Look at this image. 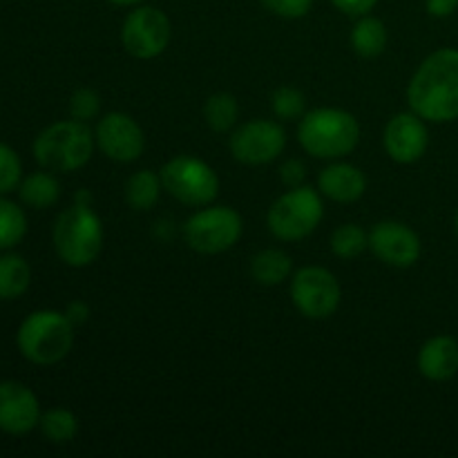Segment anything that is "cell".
<instances>
[{"mask_svg":"<svg viewBox=\"0 0 458 458\" xmlns=\"http://www.w3.org/2000/svg\"><path fill=\"white\" fill-rule=\"evenodd\" d=\"M407 101L428 123L458 119V49H437L420 63L407 88Z\"/></svg>","mask_w":458,"mask_h":458,"instance_id":"6da1fadb","label":"cell"},{"mask_svg":"<svg viewBox=\"0 0 458 458\" xmlns=\"http://www.w3.org/2000/svg\"><path fill=\"white\" fill-rule=\"evenodd\" d=\"M298 141L307 155L318 159H340L360 143V123L340 107H318L300 119Z\"/></svg>","mask_w":458,"mask_h":458,"instance_id":"7a4b0ae2","label":"cell"},{"mask_svg":"<svg viewBox=\"0 0 458 458\" xmlns=\"http://www.w3.org/2000/svg\"><path fill=\"white\" fill-rule=\"evenodd\" d=\"M92 130L76 119L58 121L45 128L34 141V159L49 173H74L83 168L94 152Z\"/></svg>","mask_w":458,"mask_h":458,"instance_id":"3957f363","label":"cell"},{"mask_svg":"<svg viewBox=\"0 0 458 458\" xmlns=\"http://www.w3.org/2000/svg\"><path fill=\"white\" fill-rule=\"evenodd\" d=\"M56 255L72 268H85L103 250V224L92 206L74 204L58 215L52 231Z\"/></svg>","mask_w":458,"mask_h":458,"instance_id":"277c9868","label":"cell"},{"mask_svg":"<svg viewBox=\"0 0 458 458\" xmlns=\"http://www.w3.org/2000/svg\"><path fill=\"white\" fill-rule=\"evenodd\" d=\"M16 343L22 356L34 365H56L72 352L74 325L61 311H34L18 327Z\"/></svg>","mask_w":458,"mask_h":458,"instance_id":"5b68a950","label":"cell"},{"mask_svg":"<svg viewBox=\"0 0 458 458\" xmlns=\"http://www.w3.org/2000/svg\"><path fill=\"white\" fill-rule=\"evenodd\" d=\"M322 217H325V204H322L318 191L309 186H298L273 201L267 215V224L268 231L277 240L298 242L311 235L320 226Z\"/></svg>","mask_w":458,"mask_h":458,"instance_id":"8992f818","label":"cell"},{"mask_svg":"<svg viewBox=\"0 0 458 458\" xmlns=\"http://www.w3.org/2000/svg\"><path fill=\"white\" fill-rule=\"evenodd\" d=\"M159 177L164 191L186 206H208L219 195L217 173L197 157H174L161 168Z\"/></svg>","mask_w":458,"mask_h":458,"instance_id":"52a82bcc","label":"cell"},{"mask_svg":"<svg viewBox=\"0 0 458 458\" xmlns=\"http://www.w3.org/2000/svg\"><path fill=\"white\" fill-rule=\"evenodd\" d=\"M244 222L235 208L213 206L188 217L183 224V240L195 253L219 255L240 242Z\"/></svg>","mask_w":458,"mask_h":458,"instance_id":"ba28073f","label":"cell"},{"mask_svg":"<svg viewBox=\"0 0 458 458\" xmlns=\"http://www.w3.org/2000/svg\"><path fill=\"white\" fill-rule=\"evenodd\" d=\"M291 300L309 320H327L338 311L343 289L329 268L304 267L291 280Z\"/></svg>","mask_w":458,"mask_h":458,"instance_id":"9c48e42d","label":"cell"},{"mask_svg":"<svg viewBox=\"0 0 458 458\" xmlns=\"http://www.w3.org/2000/svg\"><path fill=\"white\" fill-rule=\"evenodd\" d=\"M170 38H173L170 18L161 9L148 4H139L134 12H130L121 27V43L125 52L141 61H150L164 54Z\"/></svg>","mask_w":458,"mask_h":458,"instance_id":"30bf717a","label":"cell"},{"mask_svg":"<svg viewBox=\"0 0 458 458\" xmlns=\"http://www.w3.org/2000/svg\"><path fill=\"white\" fill-rule=\"evenodd\" d=\"M228 146L240 164L264 165L282 155L286 146V132L276 121H249L231 134Z\"/></svg>","mask_w":458,"mask_h":458,"instance_id":"8fae6325","label":"cell"},{"mask_svg":"<svg viewBox=\"0 0 458 458\" xmlns=\"http://www.w3.org/2000/svg\"><path fill=\"white\" fill-rule=\"evenodd\" d=\"M94 139H97L98 150L116 164H132L143 155V148H146L141 125L123 112H110L98 119Z\"/></svg>","mask_w":458,"mask_h":458,"instance_id":"7c38bea8","label":"cell"},{"mask_svg":"<svg viewBox=\"0 0 458 458\" xmlns=\"http://www.w3.org/2000/svg\"><path fill=\"white\" fill-rule=\"evenodd\" d=\"M369 249L380 262L396 268H410L420 259V237L403 222H380L369 233Z\"/></svg>","mask_w":458,"mask_h":458,"instance_id":"4fadbf2b","label":"cell"},{"mask_svg":"<svg viewBox=\"0 0 458 458\" xmlns=\"http://www.w3.org/2000/svg\"><path fill=\"white\" fill-rule=\"evenodd\" d=\"M383 146L396 164H416L429 146L425 119H420L416 112H401L392 116L385 125Z\"/></svg>","mask_w":458,"mask_h":458,"instance_id":"5bb4252c","label":"cell"},{"mask_svg":"<svg viewBox=\"0 0 458 458\" xmlns=\"http://www.w3.org/2000/svg\"><path fill=\"white\" fill-rule=\"evenodd\" d=\"M40 405L36 394L16 380L0 383V429L4 434L22 437L40 423Z\"/></svg>","mask_w":458,"mask_h":458,"instance_id":"9a60e30c","label":"cell"},{"mask_svg":"<svg viewBox=\"0 0 458 458\" xmlns=\"http://www.w3.org/2000/svg\"><path fill=\"white\" fill-rule=\"evenodd\" d=\"M419 371L423 378L445 383L458 374V340L452 335H434L420 347Z\"/></svg>","mask_w":458,"mask_h":458,"instance_id":"2e32d148","label":"cell"},{"mask_svg":"<svg viewBox=\"0 0 458 458\" xmlns=\"http://www.w3.org/2000/svg\"><path fill=\"white\" fill-rule=\"evenodd\" d=\"M318 188L325 197L338 204H353L367 191V177L358 165L331 164L318 174Z\"/></svg>","mask_w":458,"mask_h":458,"instance_id":"e0dca14e","label":"cell"},{"mask_svg":"<svg viewBox=\"0 0 458 458\" xmlns=\"http://www.w3.org/2000/svg\"><path fill=\"white\" fill-rule=\"evenodd\" d=\"M349 40H352L353 52L365 58H376L387 47L389 34L387 27H385V22L380 18L367 13V16H360V21L353 25Z\"/></svg>","mask_w":458,"mask_h":458,"instance_id":"ac0fdd59","label":"cell"},{"mask_svg":"<svg viewBox=\"0 0 458 458\" xmlns=\"http://www.w3.org/2000/svg\"><path fill=\"white\" fill-rule=\"evenodd\" d=\"M18 195H21L22 204H27L30 208L43 210L56 204L61 197V183L54 174H49V170L47 173H31L21 182Z\"/></svg>","mask_w":458,"mask_h":458,"instance_id":"d6986e66","label":"cell"},{"mask_svg":"<svg viewBox=\"0 0 458 458\" xmlns=\"http://www.w3.org/2000/svg\"><path fill=\"white\" fill-rule=\"evenodd\" d=\"M291 262L289 255L280 249H267L259 250L253 259H250V276L258 284L262 286H277L291 276Z\"/></svg>","mask_w":458,"mask_h":458,"instance_id":"ffe728a7","label":"cell"},{"mask_svg":"<svg viewBox=\"0 0 458 458\" xmlns=\"http://www.w3.org/2000/svg\"><path fill=\"white\" fill-rule=\"evenodd\" d=\"M31 284V268L22 255H0V300H18Z\"/></svg>","mask_w":458,"mask_h":458,"instance_id":"44dd1931","label":"cell"},{"mask_svg":"<svg viewBox=\"0 0 458 458\" xmlns=\"http://www.w3.org/2000/svg\"><path fill=\"white\" fill-rule=\"evenodd\" d=\"M161 177L152 170H139L125 183V201L134 210H150L159 201Z\"/></svg>","mask_w":458,"mask_h":458,"instance_id":"7402d4cb","label":"cell"},{"mask_svg":"<svg viewBox=\"0 0 458 458\" xmlns=\"http://www.w3.org/2000/svg\"><path fill=\"white\" fill-rule=\"evenodd\" d=\"M206 125L215 132H228L240 119V106L237 98L228 92L213 94L204 106Z\"/></svg>","mask_w":458,"mask_h":458,"instance_id":"603a6c76","label":"cell"},{"mask_svg":"<svg viewBox=\"0 0 458 458\" xmlns=\"http://www.w3.org/2000/svg\"><path fill=\"white\" fill-rule=\"evenodd\" d=\"M38 428L47 441L61 445V443H70L79 434V419L70 410L56 407V410H49L40 416Z\"/></svg>","mask_w":458,"mask_h":458,"instance_id":"cb8c5ba5","label":"cell"},{"mask_svg":"<svg viewBox=\"0 0 458 458\" xmlns=\"http://www.w3.org/2000/svg\"><path fill=\"white\" fill-rule=\"evenodd\" d=\"M27 233V217L22 208L0 195V250L13 249Z\"/></svg>","mask_w":458,"mask_h":458,"instance_id":"d4e9b609","label":"cell"},{"mask_svg":"<svg viewBox=\"0 0 458 458\" xmlns=\"http://www.w3.org/2000/svg\"><path fill=\"white\" fill-rule=\"evenodd\" d=\"M331 253L340 259H353L369 249V235L356 224H343L331 233Z\"/></svg>","mask_w":458,"mask_h":458,"instance_id":"484cf974","label":"cell"},{"mask_svg":"<svg viewBox=\"0 0 458 458\" xmlns=\"http://www.w3.org/2000/svg\"><path fill=\"white\" fill-rule=\"evenodd\" d=\"M271 107L273 114L282 121H295L300 116H304V107H307V98L300 89L289 88V85H282L273 92L271 97Z\"/></svg>","mask_w":458,"mask_h":458,"instance_id":"4316f807","label":"cell"},{"mask_svg":"<svg viewBox=\"0 0 458 458\" xmlns=\"http://www.w3.org/2000/svg\"><path fill=\"white\" fill-rule=\"evenodd\" d=\"M22 182V164L21 157L13 148L0 141V195L16 191Z\"/></svg>","mask_w":458,"mask_h":458,"instance_id":"83f0119b","label":"cell"},{"mask_svg":"<svg viewBox=\"0 0 458 458\" xmlns=\"http://www.w3.org/2000/svg\"><path fill=\"white\" fill-rule=\"evenodd\" d=\"M98 112H101V97L94 92L92 88H79L70 98V114L76 121H88L97 119Z\"/></svg>","mask_w":458,"mask_h":458,"instance_id":"f1b7e54d","label":"cell"},{"mask_svg":"<svg viewBox=\"0 0 458 458\" xmlns=\"http://www.w3.org/2000/svg\"><path fill=\"white\" fill-rule=\"evenodd\" d=\"M259 3L271 13L280 18H289V21L307 16L313 7V0H259Z\"/></svg>","mask_w":458,"mask_h":458,"instance_id":"f546056e","label":"cell"},{"mask_svg":"<svg viewBox=\"0 0 458 458\" xmlns=\"http://www.w3.org/2000/svg\"><path fill=\"white\" fill-rule=\"evenodd\" d=\"M304 177H307V165L300 159H289L280 165V179L289 188L302 186Z\"/></svg>","mask_w":458,"mask_h":458,"instance_id":"4dcf8cb0","label":"cell"},{"mask_svg":"<svg viewBox=\"0 0 458 458\" xmlns=\"http://www.w3.org/2000/svg\"><path fill=\"white\" fill-rule=\"evenodd\" d=\"M331 4L343 13H347V16L360 18L367 16L378 4V0H331Z\"/></svg>","mask_w":458,"mask_h":458,"instance_id":"1f68e13d","label":"cell"},{"mask_svg":"<svg viewBox=\"0 0 458 458\" xmlns=\"http://www.w3.org/2000/svg\"><path fill=\"white\" fill-rule=\"evenodd\" d=\"M428 13L434 18H447L458 9V0H425Z\"/></svg>","mask_w":458,"mask_h":458,"instance_id":"d6a6232c","label":"cell"},{"mask_svg":"<svg viewBox=\"0 0 458 458\" xmlns=\"http://www.w3.org/2000/svg\"><path fill=\"white\" fill-rule=\"evenodd\" d=\"M65 316L70 318L72 325L81 327V325H85V322H88V318H89V307L83 302V300H74V302L67 304Z\"/></svg>","mask_w":458,"mask_h":458,"instance_id":"836d02e7","label":"cell"},{"mask_svg":"<svg viewBox=\"0 0 458 458\" xmlns=\"http://www.w3.org/2000/svg\"><path fill=\"white\" fill-rule=\"evenodd\" d=\"M74 204H83V206H92V195H89L85 188H81L79 192H76V201Z\"/></svg>","mask_w":458,"mask_h":458,"instance_id":"e575fe53","label":"cell"},{"mask_svg":"<svg viewBox=\"0 0 458 458\" xmlns=\"http://www.w3.org/2000/svg\"><path fill=\"white\" fill-rule=\"evenodd\" d=\"M110 3L116 4V7H139L143 0H110Z\"/></svg>","mask_w":458,"mask_h":458,"instance_id":"d590c367","label":"cell"},{"mask_svg":"<svg viewBox=\"0 0 458 458\" xmlns=\"http://www.w3.org/2000/svg\"><path fill=\"white\" fill-rule=\"evenodd\" d=\"M454 228H456V235H458V210H456V217H454Z\"/></svg>","mask_w":458,"mask_h":458,"instance_id":"8d00e7d4","label":"cell"}]
</instances>
